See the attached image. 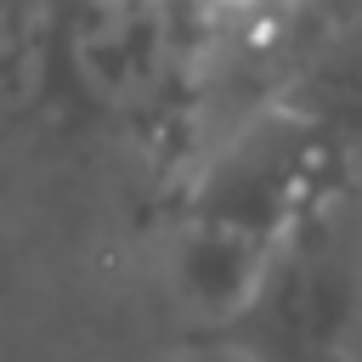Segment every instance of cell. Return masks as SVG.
I'll return each mask as SVG.
<instances>
[{"label":"cell","instance_id":"obj_1","mask_svg":"<svg viewBox=\"0 0 362 362\" xmlns=\"http://www.w3.org/2000/svg\"><path fill=\"white\" fill-rule=\"evenodd\" d=\"M345 153L362 147L334 141L283 96H266L204 136V147L187 158L175 215V283L204 328L243 300L272 243Z\"/></svg>","mask_w":362,"mask_h":362},{"label":"cell","instance_id":"obj_2","mask_svg":"<svg viewBox=\"0 0 362 362\" xmlns=\"http://www.w3.org/2000/svg\"><path fill=\"white\" fill-rule=\"evenodd\" d=\"M243 362H351L362 345V153H345L260 260L243 300L204 328Z\"/></svg>","mask_w":362,"mask_h":362},{"label":"cell","instance_id":"obj_3","mask_svg":"<svg viewBox=\"0 0 362 362\" xmlns=\"http://www.w3.org/2000/svg\"><path fill=\"white\" fill-rule=\"evenodd\" d=\"M57 51L102 113L192 153L204 90L198 34L181 0H57Z\"/></svg>","mask_w":362,"mask_h":362},{"label":"cell","instance_id":"obj_4","mask_svg":"<svg viewBox=\"0 0 362 362\" xmlns=\"http://www.w3.org/2000/svg\"><path fill=\"white\" fill-rule=\"evenodd\" d=\"M51 45H57V0H0V107L34 96Z\"/></svg>","mask_w":362,"mask_h":362},{"label":"cell","instance_id":"obj_5","mask_svg":"<svg viewBox=\"0 0 362 362\" xmlns=\"http://www.w3.org/2000/svg\"><path fill=\"white\" fill-rule=\"evenodd\" d=\"M204 362H243V356H232V351H215V345H204Z\"/></svg>","mask_w":362,"mask_h":362},{"label":"cell","instance_id":"obj_6","mask_svg":"<svg viewBox=\"0 0 362 362\" xmlns=\"http://www.w3.org/2000/svg\"><path fill=\"white\" fill-rule=\"evenodd\" d=\"M351 362H362V345H356V356H351Z\"/></svg>","mask_w":362,"mask_h":362}]
</instances>
